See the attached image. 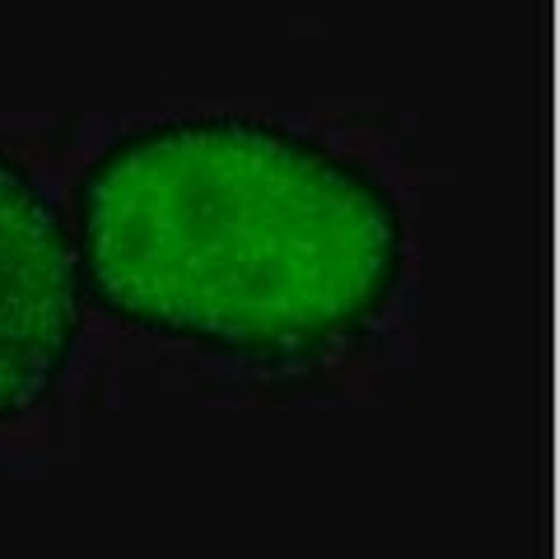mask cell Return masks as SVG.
<instances>
[{"label": "cell", "instance_id": "6da1fadb", "mask_svg": "<svg viewBox=\"0 0 559 559\" xmlns=\"http://www.w3.org/2000/svg\"><path fill=\"white\" fill-rule=\"evenodd\" d=\"M80 294L154 345L242 373H312L392 312L406 205L331 140L242 112L117 131L70 197Z\"/></svg>", "mask_w": 559, "mask_h": 559}, {"label": "cell", "instance_id": "7a4b0ae2", "mask_svg": "<svg viewBox=\"0 0 559 559\" xmlns=\"http://www.w3.org/2000/svg\"><path fill=\"white\" fill-rule=\"evenodd\" d=\"M84 336L70 205L0 150V429L57 396Z\"/></svg>", "mask_w": 559, "mask_h": 559}]
</instances>
